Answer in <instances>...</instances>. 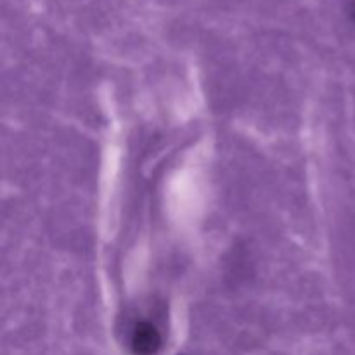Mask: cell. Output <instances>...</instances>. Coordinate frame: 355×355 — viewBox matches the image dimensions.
Here are the masks:
<instances>
[{"instance_id":"6da1fadb","label":"cell","mask_w":355,"mask_h":355,"mask_svg":"<svg viewBox=\"0 0 355 355\" xmlns=\"http://www.w3.org/2000/svg\"><path fill=\"white\" fill-rule=\"evenodd\" d=\"M130 349L135 355H156L162 349V335L151 322H139L132 333Z\"/></svg>"},{"instance_id":"7a4b0ae2","label":"cell","mask_w":355,"mask_h":355,"mask_svg":"<svg viewBox=\"0 0 355 355\" xmlns=\"http://www.w3.org/2000/svg\"><path fill=\"white\" fill-rule=\"evenodd\" d=\"M350 16H352V21L355 24V0H352V3H350Z\"/></svg>"}]
</instances>
